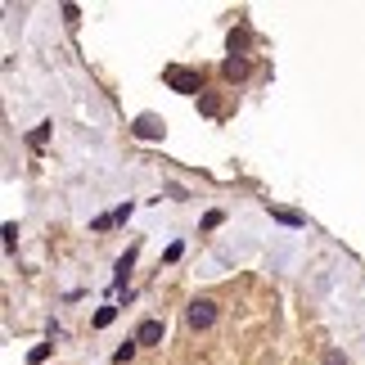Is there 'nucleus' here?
I'll return each instance as SVG.
<instances>
[{"label":"nucleus","mask_w":365,"mask_h":365,"mask_svg":"<svg viewBox=\"0 0 365 365\" xmlns=\"http://www.w3.org/2000/svg\"><path fill=\"white\" fill-rule=\"evenodd\" d=\"M185 320H190V329H212L217 325V302L212 298H194L190 312H185Z\"/></svg>","instance_id":"obj_1"},{"label":"nucleus","mask_w":365,"mask_h":365,"mask_svg":"<svg viewBox=\"0 0 365 365\" xmlns=\"http://www.w3.org/2000/svg\"><path fill=\"white\" fill-rule=\"evenodd\" d=\"M167 81H172L176 91H185V95L203 91V77H199V73H185V68H167Z\"/></svg>","instance_id":"obj_2"},{"label":"nucleus","mask_w":365,"mask_h":365,"mask_svg":"<svg viewBox=\"0 0 365 365\" xmlns=\"http://www.w3.org/2000/svg\"><path fill=\"white\" fill-rule=\"evenodd\" d=\"M135 343H163V320H140Z\"/></svg>","instance_id":"obj_3"},{"label":"nucleus","mask_w":365,"mask_h":365,"mask_svg":"<svg viewBox=\"0 0 365 365\" xmlns=\"http://www.w3.org/2000/svg\"><path fill=\"white\" fill-rule=\"evenodd\" d=\"M221 73H226L230 81H244V77H248V59H244V54H230V59H226V68H221Z\"/></svg>","instance_id":"obj_4"},{"label":"nucleus","mask_w":365,"mask_h":365,"mask_svg":"<svg viewBox=\"0 0 365 365\" xmlns=\"http://www.w3.org/2000/svg\"><path fill=\"white\" fill-rule=\"evenodd\" d=\"M131 217V203H122L118 212H104V217H95V230H108V226H118V221Z\"/></svg>","instance_id":"obj_5"},{"label":"nucleus","mask_w":365,"mask_h":365,"mask_svg":"<svg viewBox=\"0 0 365 365\" xmlns=\"http://www.w3.org/2000/svg\"><path fill=\"white\" fill-rule=\"evenodd\" d=\"M131 356H135V339H126V343L118 347V352H113V361H118V365H126Z\"/></svg>","instance_id":"obj_6"},{"label":"nucleus","mask_w":365,"mask_h":365,"mask_svg":"<svg viewBox=\"0 0 365 365\" xmlns=\"http://www.w3.org/2000/svg\"><path fill=\"white\" fill-rule=\"evenodd\" d=\"M271 217H275V221H284V226H302V217H298V212H284V207H275Z\"/></svg>","instance_id":"obj_7"},{"label":"nucleus","mask_w":365,"mask_h":365,"mask_svg":"<svg viewBox=\"0 0 365 365\" xmlns=\"http://www.w3.org/2000/svg\"><path fill=\"white\" fill-rule=\"evenodd\" d=\"M113 316H118V312H113V307H104V312H100V316H95V325H100V329H104V325H113Z\"/></svg>","instance_id":"obj_8"},{"label":"nucleus","mask_w":365,"mask_h":365,"mask_svg":"<svg viewBox=\"0 0 365 365\" xmlns=\"http://www.w3.org/2000/svg\"><path fill=\"white\" fill-rule=\"evenodd\" d=\"M46 140H50V126H36V131H32V145L41 149V145H46Z\"/></svg>","instance_id":"obj_9"},{"label":"nucleus","mask_w":365,"mask_h":365,"mask_svg":"<svg viewBox=\"0 0 365 365\" xmlns=\"http://www.w3.org/2000/svg\"><path fill=\"white\" fill-rule=\"evenodd\" d=\"M325 365H347V356L343 352H325Z\"/></svg>","instance_id":"obj_10"}]
</instances>
